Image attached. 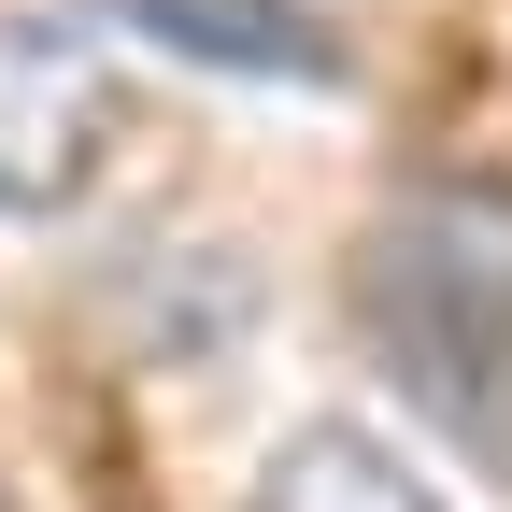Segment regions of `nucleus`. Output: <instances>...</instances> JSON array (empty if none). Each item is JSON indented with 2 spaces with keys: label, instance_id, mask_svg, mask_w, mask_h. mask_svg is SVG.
<instances>
[{
  "label": "nucleus",
  "instance_id": "f03ea898",
  "mask_svg": "<svg viewBox=\"0 0 512 512\" xmlns=\"http://www.w3.org/2000/svg\"><path fill=\"white\" fill-rule=\"evenodd\" d=\"M114 29H143L157 57H200L228 86H342V29L313 0H100Z\"/></svg>",
  "mask_w": 512,
  "mask_h": 512
},
{
  "label": "nucleus",
  "instance_id": "7ed1b4c3",
  "mask_svg": "<svg viewBox=\"0 0 512 512\" xmlns=\"http://www.w3.org/2000/svg\"><path fill=\"white\" fill-rule=\"evenodd\" d=\"M100 157V86L72 72V43L0 29V200H57Z\"/></svg>",
  "mask_w": 512,
  "mask_h": 512
},
{
  "label": "nucleus",
  "instance_id": "f257e3e1",
  "mask_svg": "<svg viewBox=\"0 0 512 512\" xmlns=\"http://www.w3.org/2000/svg\"><path fill=\"white\" fill-rule=\"evenodd\" d=\"M370 356L512 484V200H413L356 256Z\"/></svg>",
  "mask_w": 512,
  "mask_h": 512
},
{
  "label": "nucleus",
  "instance_id": "20e7f679",
  "mask_svg": "<svg viewBox=\"0 0 512 512\" xmlns=\"http://www.w3.org/2000/svg\"><path fill=\"white\" fill-rule=\"evenodd\" d=\"M256 512H441L413 484V456H384L356 427H299L271 470H256Z\"/></svg>",
  "mask_w": 512,
  "mask_h": 512
}]
</instances>
